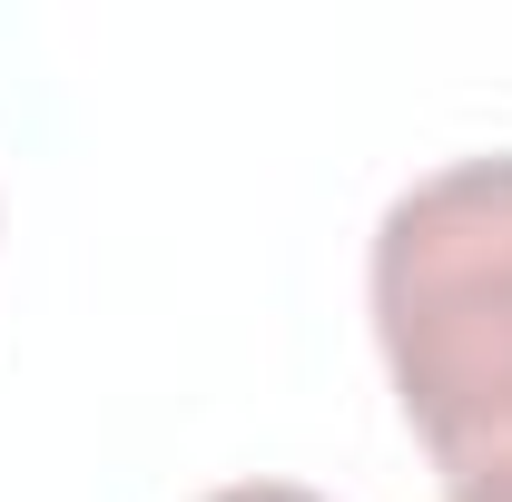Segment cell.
<instances>
[{
  "instance_id": "obj_1",
  "label": "cell",
  "mask_w": 512,
  "mask_h": 502,
  "mask_svg": "<svg viewBox=\"0 0 512 502\" xmlns=\"http://www.w3.org/2000/svg\"><path fill=\"white\" fill-rule=\"evenodd\" d=\"M375 345L453 502H512V148L453 158L384 207Z\"/></svg>"
},
{
  "instance_id": "obj_2",
  "label": "cell",
  "mask_w": 512,
  "mask_h": 502,
  "mask_svg": "<svg viewBox=\"0 0 512 502\" xmlns=\"http://www.w3.org/2000/svg\"><path fill=\"white\" fill-rule=\"evenodd\" d=\"M207 502H325V493H306V483H227V493H207Z\"/></svg>"
}]
</instances>
